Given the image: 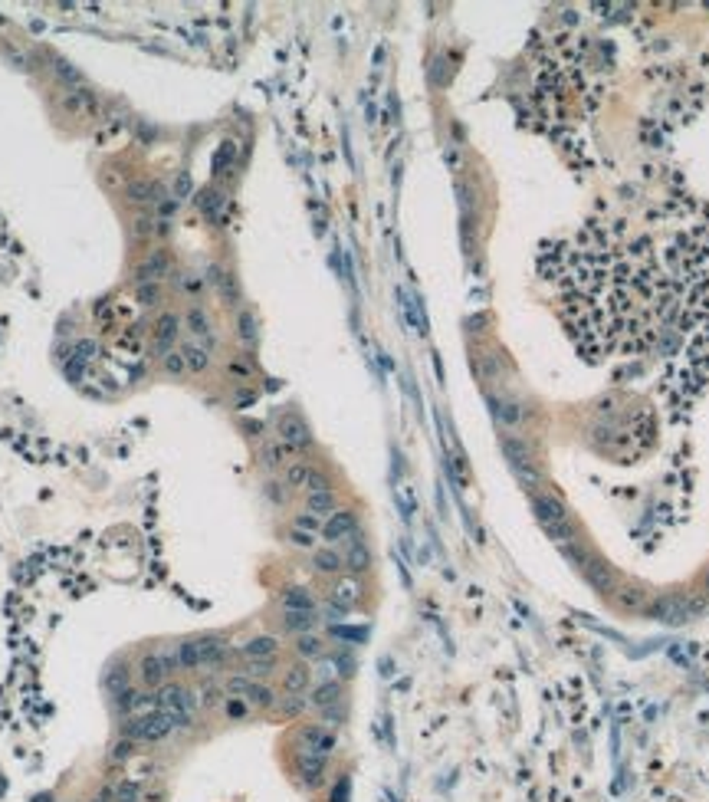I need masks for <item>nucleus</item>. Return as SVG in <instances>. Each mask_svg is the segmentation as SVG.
<instances>
[{
    "mask_svg": "<svg viewBox=\"0 0 709 802\" xmlns=\"http://www.w3.org/2000/svg\"><path fill=\"white\" fill-rule=\"evenodd\" d=\"M532 510H535V520L545 526V533L555 542H562V546H565V542H574L578 530H574L572 516H568L562 500H555L552 494H535L532 496Z\"/></svg>",
    "mask_w": 709,
    "mask_h": 802,
    "instance_id": "1",
    "label": "nucleus"
},
{
    "mask_svg": "<svg viewBox=\"0 0 709 802\" xmlns=\"http://www.w3.org/2000/svg\"><path fill=\"white\" fill-rule=\"evenodd\" d=\"M171 720H168V713L164 711H154L148 713V717H128L125 723H122V730H118V737H125V740H135V743H161V740L171 737Z\"/></svg>",
    "mask_w": 709,
    "mask_h": 802,
    "instance_id": "2",
    "label": "nucleus"
},
{
    "mask_svg": "<svg viewBox=\"0 0 709 802\" xmlns=\"http://www.w3.org/2000/svg\"><path fill=\"white\" fill-rule=\"evenodd\" d=\"M224 691L227 697H243V701L250 703V707H256V711H273L276 707V691H273L270 684H263V681H253V677L246 674H230L224 681Z\"/></svg>",
    "mask_w": 709,
    "mask_h": 802,
    "instance_id": "3",
    "label": "nucleus"
},
{
    "mask_svg": "<svg viewBox=\"0 0 709 802\" xmlns=\"http://www.w3.org/2000/svg\"><path fill=\"white\" fill-rule=\"evenodd\" d=\"M503 454L509 457V467L516 470V477L526 484V487H535L542 480L539 467H535V460H532V451L529 444L519 441V438H503Z\"/></svg>",
    "mask_w": 709,
    "mask_h": 802,
    "instance_id": "4",
    "label": "nucleus"
},
{
    "mask_svg": "<svg viewBox=\"0 0 709 802\" xmlns=\"http://www.w3.org/2000/svg\"><path fill=\"white\" fill-rule=\"evenodd\" d=\"M276 434H279V441L286 444L293 454H296V451H309V447H312V431H309V424H305V418L299 415V411H286V415H279Z\"/></svg>",
    "mask_w": 709,
    "mask_h": 802,
    "instance_id": "5",
    "label": "nucleus"
},
{
    "mask_svg": "<svg viewBox=\"0 0 709 802\" xmlns=\"http://www.w3.org/2000/svg\"><path fill=\"white\" fill-rule=\"evenodd\" d=\"M358 533V513L355 510H348V506H339L329 520L322 523V536L325 546H339V542H345L348 536H355Z\"/></svg>",
    "mask_w": 709,
    "mask_h": 802,
    "instance_id": "6",
    "label": "nucleus"
},
{
    "mask_svg": "<svg viewBox=\"0 0 709 802\" xmlns=\"http://www.w3.org/2000/svg\"><path fill=\"white\" fill-rule=\"evenodd\" d=\"M184 325V319H181L178 313H171V309H164V313H158V319H154V359H164L171 349H174V342H178V329Z\"/></svg>",
    "mask_w": 709,
    "mask_h": 802,
    "instance_id": "7",
    "label": "nucleus"
},
{
    "mask_svg": "<svg viewBox=\"0 0 709 802\" xmlns=\"http://www.w3.org/2000/svg\"><path fill=\"white\" fill-rule=\"evenodd\" d=\"M299 753H319V757H332L335 747H339V737H335L332 730H325V727H319V723H312V727H302L299 730Z\"/></svg>",
    "mask_w": 709,
    "mask_h": 802,
    "instance_id": "8",
    "label": "nucleus"
},
{
    "mask_svg": "<svg viewBox=\"0 0 709 802\" xmlns=\"http://www.w3.org/2000/svg\"><path fill=\"white\" fill-rule=\"evenodd\" d=\"M198 655H200V667L204 671H217L230 661V645H227L224 635H198Z\"/></svg>",
    "mask_w": 709,
    "mask_h": 802,
    "instance_id": "9",
    "label": "nucleus"
},
{
    "mask_svg": "<svg viewBox=\"0 0 709 802\" xmlns=\"http://www.w3.org/2000/svg\"><path fill=\"white\" fill-rule=\"evenodd\" d=\"M341 559H345V572H348V576H365V572L371 569V546L365 542L361 530L345 540V552H341Z\"/></svg>",
    "mask_w": 709,
    "mask_h": 802,
    "instance_id": "10",
    "label": "nucleus"
},
{
    "mask_svg": "<svg viewBox=\"0 0 709 802\" xmlns=\"http://www.w3.org/2000/svg\"><path fill=\"white\" fill-rule=\"evenodd\" d=\"M135 677H138V684H142L144 691H158V687L168 681V671H164L161 658H158V651H144L142 658H138Z\"/></svg>",
    "mask_w": 709,
    "mask_h": 802,
    "instance_id": "11",
    "label": "nucleus"
},
{
    "mask_svg": "<svg viewBox=\"0 0 709 802\" xmlns=\"http://www.w3.org/2000/svg\"><path fill=\"white\" fill-rule=\"evenodd\" d=\"M329 602L339 605V608H345V612H351V608L361 602V582H358V576H339V579H335L332 592H329Z\"/></svg>",
    "mask_w": 709,
    "mask_h": 802,
    "instance_id": "12",
    "label": "nucleus"
},
{
    "mask_svg": "<svg viewBox=\"0 0 709 802\" xmlns=\"http://www.w3.org/2000/svg\"><path fill=\"white\" fill-rule=\"evenodd\" d=\"M161 198H164L161 184L152 181V178H132L125 184V201H128V204H138V208H142V204H158Z\"/></svg>",
    "mask_w": 709,
    "mask_h": 802,
    "instance_id": "13",
    "label": "nucleus"
},
{
    "mask_svg": "<svg viewBox=\"0 0 709 802\" xmlns=\"http://www.w3.org/2000/svg\"><path fill=\"white\" fill-rule=\"evenodd\" d=\"M237 655H240L243 661H250V658H276L279 655V638L276 635H253V638H246L237 648Z\"/></svg>",
    "mask_w": 709,
    "mask_h": 802,
    "instance_id": "14",
    "label": "nucleus"
},
{
    "mask_svg": "<svg viewBox=\"0 0 709 802\" xmlns=\"http://www.w3.org/2000/svg\"><path fill=\"white\" fill-rule=\"evenodd\" d=\"M325 757H319V753H296V769L299 776H302V783L309 786V789H315V786H322L325 779Z\"/></svg>",
    "mask_w": 709,
    "mask_h": 802,
    "instance_id": "15",
    "label": "nucleus"
},
{
    "mask_svg": "<svg viewBox=\"0 0 709 802\" xmlns=\"http://www.w3.org/2000/svg\"><path fill=\"white\" fill-rule=\"evenodd\" d=\"M335 703H341V681L339 677L319 681V684L309 691V707H315V711H329V707H335Z\"/></svg>",
    "mask_w": 709,
    "mask_h": 802,
    "instance_id": "16",
    "label": "nucleus"
},
{
    "mask_svg": "<svg viewBox=\"0 0 709 802\" xmlns=\"http://www.w3.org/2000/svg\"><path fill=\"white\" fill-rule=\"evenodd\" d=\"M690 612H693V605L686 602V598H660V602L654 605V618L657 622H667V625L686 622Z\"/></svg>",
    "mask_w": 709,
    "mask_h": 802,
    "instance_id": "17",
    "label": "nucleus"
},
{
    "mask_svg": "<svg viewBox=\"0 0 709 802\" xmlns=\"http://www.w3.org/2000/svg\"><path fill=\"white\" fill-rule=\"evenodd\" d=\"M312 569L319 576H332L339 579L345 572V559L335 546H322V550H312Z\"/></svg>",
    "mask_w": 709,
    "mask_h": 802,
    "instance_id": "18",
    "label": "nucleus"
},
{
    "mask_svg": "<svg viewBox=\"0 0 709 802\" xmlns=\"http://www.w3.org/2000/svg\"><path fill=\"white\" fill-rule=\"evenodd\" d=\"M184 325H188V333L194 335V342L204 339L207 349L214 345V329H210V316L204 313V306H191L188 313H184Z\"/></svg>",
    "mask_w": 709,
    "mask_h": 802,
    "instance_id": "19",
    "label": "nucleus"
},
{
    "mask_svg": "<svg viewBox=\"0 0 709 802\" xmlns=\"http://www.w3.org/2000/svg\"><path fill=\"white\" fill-rule=\"evenodd\" d=\"M309 684H312V671H309L305 661H296V664L283 667V691H286V694H305Z\"/></svg>",
    "mask_w": 709,
    "mask_h": 802,
    "instance_id": "20",
    "label": "nucleus"
},
{
    "mask_svg": "<svg viewBox=\"0 0 709 802\" xmlns=\"http://www.w3.org/2000/svg\"><path fill=\"white\" fill-rule=\"evenodd\" d=\"M279 625L293 635H309V631L319 625V612H296V608H283L279 615Z\"/></svg>",
    "mask_w": 709,
    "mask_h": 802,
    "instance_id": "21",
    "label": "nucleus"
},
{
    "mask_svg": "<svg viewBox=\"0 0 709 802\" xmlns=\"http://www.w3.org/2000/svg\"><path fill=\"white\" fill-rule=\"evenodd\" d=\"M158 707L161 711H184V697H188V687L178 684V681H164L158 691Z\"/></svg>",
    "mask_w": 709,
    "mask_h": 802,
    "instance_id": "22",
    "label": "nucleus"
},
{
    "mask_svg": "<svg viewBox=\"0 0 709 802\" xmlns=\"http://www.w3.org/2000/svg\"><path fill=\"white\" fill-rule=\"evenodd\" d=\"M181 355H184V362H188V372H194V375H204V372L210 369V349L194 342V339L181 345Z\"/></svg>",
    "mask_w": 709,
    "mask_h": 802,
    "instance_id": "23",
    "label": "nucleus"
},
{
    "mask_svg": "<svg viewBox=\"0 0 709 802\" xmlns=\"http://www.w3.org/2000/svg\"><path fill=\"white\" fill-rule=\"evenodd\" d=\"M279 605L283 608H296V612H315V595L302 586H289L279 595Z\"/></svg>",
    "mask_w": 709,
    "mask_h": 802,
    "instance_id": "24",
    "label": "nucleus"
},
{
    "mask_svg": "<svg viewBox=\"0 0 709 802\" xmlns=\"http://www.w3.org/2000/svg\"><path fill=\"white\" fill-rule=\"evenodd\" d=\"M305 510L315 513L319 520H329V516L339 510V496H335V490H325V494H305Z\"/></svg>",
    "mask_w": 709,
    "mask_h": 802,
    "instance_id": "25",
    "label": "nucleus"
},
{
    "mask_svg": "<svg viewBox=\"0 0 709 802\" xmlns=\"http://www.w3.org/2000/svg\"><path fill=\"white\" fill-rule=\"evenodd\" d=\"M63 108L66 112H72V116H79V112H86V116H96V92L92 89H69V96L63 99Z\"/></svg>",
    "mask_w": 709,
    "mask_h": 802,
    "instance_id": "26",
    "label": "nucleus"
},
{
    "mask_svg": "<svg viewBox=\"0 0 709 802\" xmlns=\"http://www.w3.org/2000/svg\"><path fill=\"white\" fill-rule=\"evenodd\" d=\"M293 648H296L299 661H319V658H325V641L319 638V635H312V631H309V635H296V645H293Z\"/></svg>",
    "mask_w": 709,
    "mask_h": 802,
    "instance_id": "27",
    "label": "nucleus"
},
{
    "mask_svg": "<svg viewBox=\"0 0 709 802\" xmlns=\"http://www.w3.org/2000/svg\"><path fill=\"white\" fill-rule=\"evenodd\" d=\"M309 474H312V464H309V460H289L286 470H283V484H286L289 490H305Z\"/></svg>",
    "mask_w": 709,
    "mask_h": 802,
    "instance_id": "28",
    "label": "nucleus"
},
{
    "mask_svg": "<svg viewBox=\"0 0 709 802\" xmlns=\"http://www.w3.org/2000/svg\"><path fill=\"white\" fill-rule=\"evenodd\" d=\"M276 671H279L276 658H250V661H243V667H240V674L253 677V681H266V677H273Z\"/></svg>",
    "mask_w": 709,
    "mask_h": 802,
    "instance_id": "29",
    "label": "nucleus"
},
{
    "mask_svg": "<svg viewBox=\"0 0 709 802\" xmlns=\"http://www.w3.org/2000/svg\"><path fill=\"white\" fill-rule=\"evenodd\" d=\"M194 204H198V211L204 217H210V221H220V208H224V194L214 188H207V191H198V198H194Z\"/></svg>",
    "mask_w": 709,
    "mask_h": 802,
    "instance_id": "30",
    "label": "nucleus"
},
{
    "mask_svg": "<svg viewBox=\"0 0 709 802\" xmlns=\"http://www.w3.org/2000/svg\"><path fill=\"white\" fill-rule=\"evenodd\" d=\"M289 454H293V451H289L283 441L263 444V467H270V470H286Z\"/></svg>",
    "mask_w": 709,
    "mask_h": 802,
    "instance_id": "31",
    "label": "nucleus"
},
{
    "mask_svg": "<svg viewBox=\"0 0 709 802\" xmlns=\"http://www.w3.org/2000/svg\"><path fill=\"white\" fill-rule=\"evenodd\" d=\"M161 711L158 707V694L154 691H135L132 694V703H128V717H148V713Z\"/></svg>",
    "mask_w": 709,
    "mask_h": 802,
    "instance_id": "32",
    "label": "nucleus"
},
{
    "mask_svg": "<svg viewBox=\"0 0 709 802\" xmlns=\"http://www.w3.org/2000/svg\"><path fill=\"white\" fill-rule=\"evenodd\" d=\"M217 293H220V299H224L227 306H237V303H240V283H237L234 270H220V277H217Z\"/></svg>",
    "mask_w": 709,
    "mask_h": 802,
    "instance_id": "33",
    "label": "nucleus"
},
{
    "mask_svg": "<svg viewBox=\"0 0 709 802\" xmlns=\"http://www.w3.org/2000/svg\"><path fill=\"white\" fill-rule=\"evenodd\" d=\"M237 335H240L243 345H256V339H260V329H256V316H253L250 309H240V313H237Z\"/></svg>",
    "mask_w": 709,
    "mask_h": 802,
    "instance_id": "34",
    "label": "nucleus"
},
{
    "mask_svg": "<svg viewBox=\"0 0 709 802\" xmlns=\"http://www.w3.org/2000/svg\"><path fill=\"white\" fill-rule=\"evenodd\" d=\"M178 667H181V671H198V667H200L198 641H194V638L178 641Z\"/></svg>",
    "mask_w": 709,
    "mask_h": 802,
    "instance_id": "35",
    "label": "nucleus"
},
{
    "mask_svg": "<svg viewBox=\"0 0 709 802\" xmlns=\"http://www.w3.org/2000/svg\"><path fill=\"white\" fill-rule=\"evenodd\" d=\"M584 576L591 579V586L601 589V592H611V586H614V576H611V569L604 562H584Z\"/></svg>",
    "mask_w": 709,
    "mask_h": 802,
    "instance_id": "36",
    "label": "nucleus"
},
{
    "mask_svg": "<svg viewBox=\"0 0 709 802\" xmlns=\"http://www.w3.org/2000/svg\"><path fill=\"white\" fill-rule=\"evenodd\" d=\"M161 296H164V286H161V283H142V286H135V299L142 303L144 309L161 306Z\"/></svg>",
    "mask_w": 709,
    "mask_h": 802,
    "instance_id": "37",
    "label": "nucleus"
},
{
    "mask_svg": "<svg viewBox=\"0 0 709 802\" xmlns=\"http://www.w3.org/2000/svg\"><path fill=\"white\" fill-rule=\"evenodd\" d=\"M53 72H56V79L63 82V86H76V89H82V72L76 69V66L72 63H66V60H56L53 63Z\"/></svg>",
    "mask_w": 709,
    "mask_h": 802,
    "instance_id": "38",
    "label": "nucleus"
},
{
    "mask_svg": "<svg viewBox=\"0 0 709 802\" xmlns=\"http://www.w3.org/2000/svg\"><path fill=\"white\" fill-rule=\"evenodd\" d=\"M476 369L483 379L493 381L499 372H503V355H493V352H483V355H476Z\"/></svg>",
    "mask_w": 709,
    "mask_h": 802,
    "instance_id": "39",
    "label": "nucleus"
},
{
    "mask_svg": "<svg viewBox=\"0 0 709 802\" xmlns=\"http://www.w3.org/2000/svg\"><path fill=\"white\" fill-rule=\"evenodd\" d=\"M200 707H204V711H210V707H217V703H224L227 701V691H224V684H217V681H207L204 687H200Z\"/></svg>",
    "mask_w": 709,
    "mask_h": 802,
    "instance_id": "40",
    "label": "nucleus"
},
{
    "mask_svg": "<svg viewBox=\"0 0 709 802\" xmlns=\"http://www.w3.org/2000/svg\"><path fill=\"white\" fill-rule=\"evenodd\" d=\"M276 707H279V713H283V717H299V713L309 707V697H302V694H286V697H279V701H276Z\"/></svg>",
    "mask_w": 709,
    "mask_h": 802,
    "instance_id": "41",
    "label": "nucleus"
},
{
    "mask_svg": "<svg viewBox=\"0 0 709 802\" xmlns=\"http://www.w3.org/2000/svg\"><path fill=\"white\" fill-rule=\"evenodd\" d=\"M220 711H224L227 720H246V717H250V703L243 701V697H227V701L220 703Z\"/></svg>",
    "mask_w": 709,
    "mask_h": 802,
    "instance_id": "42",
    "label": "nucleus"
},
{
    "mask_svg": "<svg viewBox=\"0 0 709 802\" xmlns=\"http://www.w3.org/2000/svg\"><path fill=\"white\" fill-rule=\"evenodd\" d=\"M161 369H164V375H171V379H181V375L188 372V362H184L181 349H171L168 355H164V359H161Z\"/></svg>",
    "mask_w": 709,
    "mask_h": 802,
    "instance_id": "43",
    "label": "nucleus"
},
{
    "mask_svg": "<svg viewBox=\"0 0 709 802\" xmlns=\"http://www.w3.org/2000/svg\"><path fill=\"white\" fill-rule=\"evenodd\" d=\"M263 494H266V500H270L273 506L289 503V487L283 484V480H266V484H263Z\"/></svg>",
    "mask_w": 709,
    "mask_h": 802,
    "instance_id": "44",
    "label": "nucleus"
},
{
    "mask_svg": "<svg viewBox=\"0 0 709 802\" xmlns=\"http://www.w3.org/2000/svg\"><path fill=\"white\" fill-rule=\"evenodd\" d=\"M493 408H496V415L503 418L506 424H519L522 418H526V411H522L519 401H493Z\"/></svg>",
    "mask_w": 709,
    "mask_h": 802,
    "instance_id": "45",
    "label": "nucleus"
},
{
    "mask_svg": "<svg viewBox=\"0 0 709 802\" xmlns=\"http://www.w3.org/2000/svg\"><path fill=\"white\" fill-rule=\"evenodd\" d=\"M132 757H135V740L118 737L115 743H112V753H108V759H112V763H128Z\"/></svg>",
    "mask_w": 709,
    "mask_h": 802,
    "instance_id": "46",
    "label": "nucleus"
},
{
    "mask_svg": "<svg viewBox=\"0 0 709 802\" xmlns=\"http://www.w3.org/2000/svg\"><path fill=\"white\" fill-rule=\"evenodd\" d=\"M72 355H76V362H92L96 355H99V342L96 339H76V345H72Z\"/></svg>",
    "mask_w": 709,
    "mask_h": 802,
    "instance_id": "47",
    "label": "nucleus"
},
{
    "mask_svg": "<svg viewBox=\"0 0 709 802\" xmlns=\"http://www.w3.org/2000/svg\"><path fill=\"white\" fill-rule=\"evenodd\" d=\"M325 490H335V487H332V477H329L325 470L312 467V474H309V484H305V494H325Z\"/></svg>",
    "mask_w": 709,
    "mask_h": 802,
    "instance_id": "48",
    "label": "nucleus"
},
{
    "mask_svg": "<svg viewBox=\"0 0 709 802\" xmlns=\"http://www.w3.org/2000/svg\"><path fill=\"white\" fill-rule=\"evenodd\" d=\"M132 237H135V240L154 237V214H138L135 221H132Z\"/></svg>",
    "mask_w": 709,
    "mask_h": 802,
    "instance_id": "49",
    "label": "nucleus"
},
{
    "mask_svg": "<svg viewBox=\"0 0 709 802\" xmlns=\"http://www.w3.org/2000/svg\"><path fill=\"white\" fill-rule=\"evenodd\" d=\"M322 523H325V520H319V516H315V513H309V510H305V513H296V516H293V526H296V530L315 533V536H319V533H322Z\"/></svg>",
    "mask_w": 709,
    "mask_h": 802,
    "instance_id": "50",
    "label": "nucleus"
},
{
    "mask_svg": "<svg viewBox=\"0 0 709 802\" xmlns=\"http://www.w3.org/2000/svg\"><path fill=\"white\" fill-rule=\"evenodd\" d=\"M178 208H181V201L171 198V194H164V198L154 204V217H158V221H171V217L178 214Z\"/></svg>",
    "mask_w": 709,
    "mask_h": 802,
    "instance_id": "51",
    "label": "nucleus"
},
{
    "mask_svg": "<svg viewBox=\"0 0 709 802\" xmlns=\"http://www.w3.org/2000/svg\"><path fill=\"white\" fill-rule=\"evenodd\" d=\"M234 155H237V145H234V142H224V145H220V152H217V158H214V174H224L227 162H234Z\"/></svg>",
    "mask_w": 709,
    "mask_h": 802,
    "instance_id": "52",
    "label": "nucleus"
},
{
    "mask_svg": "<svg viewBox=\"0 0 709 802\" xmlns=\"http://www.w3.org/2000/svg\"><path fill=\"white\" fill-rule=\"evenodd\" d=\"M289 542L296 546V550H315V533H305V530H289Z\"/></svg>",
    "mask_w": 709,
    "mask_h": 802,
    "instance_id": "53",
    "label": "nucleus"
},
{
    "mask_svg": "<svg viewBox=\"0 0 709 802\" xmlns=\"http://www.w3.org/2000/svg\"><path fill=\"white\" fill-rule=\"evenodd\" d=\"M158 658H161V664H164V671H168V677L181 671V667H178V645H168L164 651H158Z\"/></svg>",
    "mask_w": 709,
    "mask_h": 802,
    "instance_id": "54",
    "label": "nucleus"
},
{
    "mask_svg": "<svg viewBox=\"0 0 709 802\" xmlns=\"http://www.w3.org/2000/svg\"><path fill=\"white\" fill-rule=\"evenodd\" d=\"M332 664H335V671H339L341 677H351V674H355V658H351V655H345V651H339V655H335Z\"/></svg>",
    "mask_w": 709,
    "mask_h": 802,
    "instance_id": "55",
    "label": "nucleus"
},
{
    "mask_svg": "<svg viewBox=\"0 0 709 802\" xmlns=\"http://www.w3.org/2000/svg\"><path fill=\"white\" fill-rule=\"evenodd\" d=\"M322 713V720L329 723V727H339L341 720H345V707L341 703H335V707H329V711H319Z\"/></svg>",
    "mask_w": 709,
    "mask_h": 802,
    "instance_id": "56",
    "label": "nucleus"
},
{
    "mask_svg": "<svg viewBox=\"0 0 709 802\" xmlns=\"http://www.w3.org/2000/svg\"><path fill=\"white\" fill-rule=\"evenodd\" d=\"M322 615H325V622L339 625V622H341V618H345V615H348V612H345V608H339V605H332V602H329V605H325V612H322Z\"/></svg>",
    "mask_w": 709,
    "mask_h": 802,
    "instance_id": "57",
    "label": "nucleus"
},
{
    "mask_svg": "<svg viewBox=\"0 0 709 802\" xmlns=\"http://www.w3.org/2000/svg\"><path fill=\"white\" fill-rule=\"evenodd\" d=\"M332 802H348V776H341L339 786L332 789Z\"/></svg>",
    "mask_w": 709,
    "mask_h": 802,
    "instance_id": "58",
    "label": "nucleus"
},
{
    "mask_svg": "<svg viewBox=\"0 0 709 802\" xmlns=\"http://www.w3.org/2000/svg\"><path fill=\"white\" fill-rule=\"evenodd\" d=\"M171 230H174V227H171V221H158V217H154V237H158V240L171 237Z\"/></svg>",
    "mask_w": 709,
    "mask_h": 802,
    "instance_id": "59",
    "label": "nucleus"
},
{
    "mask_svg": "<svg viewBox=\"0 0 709 802\" xmlns=\"http://www.w3.org/2000/svg\"><path fill=\"white\" fill-rule=\"evenodd\" d=\"M188 191H191V181H188V174L181 172V174H178V201L184 198V194H188Z\"/></svg>",
    "mask_w": 709,
    "mask_h": 802,
    "instance_id": "60",
    "label": "nucleus"
},
{
    "mask_svg": "<svg viewBox=\"0 0 709 802\" xmlns=\"http://www.w3.org/2000/svg\"><path fill=\"white\" fill-rule=\"evenodd\" d=\"M115 802H138L135 799V786H125V789L115 796Z\"/></svg>",
    "mask_w": 709,
    "mask_h": 802,
    "instance_id": "61",
    "label": "nucleus"
},
{
    "mask_svg": "<svg viewBox=\"0 0 709 802\" xmlns=\"http://www.w3.org/2000/svg\"><path fill=\"white\" fill-rule=\"evenodd\" d=\"M230 372H234V375H243V379H250V365H240V362H230Z\"/></svg>",
    "mask_w": 709,
    "mask_h": 802,
    "instance_id": "62",
    "label": "nucleus"
},
{
    "mask_svg": "<svg viewBox=\"0 0 709 802\" xmlns=\"http://www.w3.org/2000/svg\"><path fill=\"white\" fill-rule=\"evenodd\" d=\"M92 802H112V793H108V789H102V793L96 796V799H92Z\"/></svg>",
    "mask_w": 709,
    "mask_h": 802,
    "instance_id": "63",
    "label": "nucleus"
},
{
    "mask_svg": "<svg viewBox=\"0 0 709 802\" xmlns=\"http://www.w3.org/2000/svg\"><path fill=\"white\" fill-rule=\"evenodd\" d=\"M706 589H709V576H706Z\"/></svg>",
    "mask_w": 709,
    "mask_h": 802,
    "instance_id": "64",
    "label": "nucleus"
}]
</instances>
